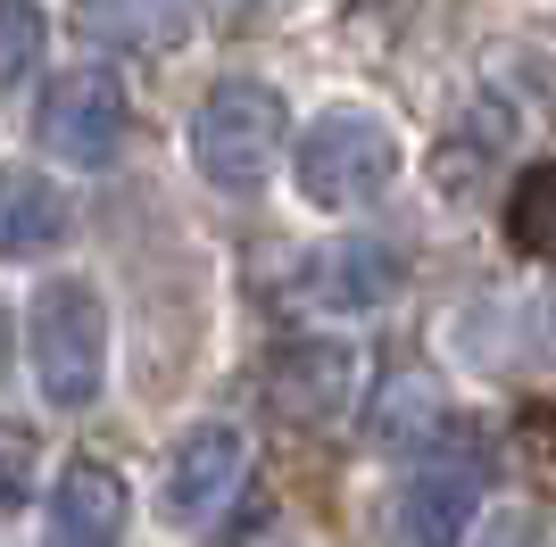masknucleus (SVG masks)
Wrapping results in <instances>:
<instances>
[{
	"label": "nucleus",
	"instance_id": "f257e3e1",
	"mask_svg": "<svg viewBox=\"0 0 556 547\" xmlns=\"http://www.w3.org/2000/svg\"><path fill=\"white\" fill-rule=\"evenodd\" d=\"M25 341H34V382H42L50 407H92L100 382H109V307L84 274H59L34 291V316H25Z\"/></svg>",
	"mask_w": 556,
	"mask_h": 547
},
{
	"label": "nucleus",
	"instance_id": "f03ea898",
	"mask_svg": "<svg viewBox=\"0 0 556 547\" xmlns=\"http://www.w3.org/2000/svg\"><path fill=\"white\" fill-rule=\"evenodd\" d=\"M282 141H291V116L275 84H216L191 116V166L216 191H257L282 166Z\"/></svg>",
	"mask_w": 556,
	"mask_h": 547
},
{
	"label": "nucleus",
	"instance_id": "7ed1b4c3",
	"mask_svg": "<svg viewBox=\"0 0 556 547\" xmlns=\"http://www.w3.org/2000/svg\"><path fill=\"white\" fill-rule=\"evenodd\" d=\"M291 175L316 207H374L399 175V141L366 109H325L291 150Z\"/></svg>",
	"mask_w": 556,
	"mask_h": 547
},
{
	"label": "nucleus",
	"instance_id": "20e7f679",
	"mask_svg": "<svg viewBox=\"0 0 556 547\" xmlns=\"http://www.w3.org/2000/svg\"><path fill=\"white\" fill-rule=\"evenodd\" d=\"M125 125H134V100H125V84L100 67H75L59 75V84L42 91V116H34V141H42L59 166H84V175H100V166L125 150Z\"/></svg>",
	"mask_w": 556,
	"mask_h": 547
},
{
	"label": "nucleus",
	"instance_id": "39448f33",
	"mask_svg": "<svg viewBox=\"0 0 556 547\" xmlns=\"http://www.w3.org/2000/svg\"><path fill=\"white\" fill-rule=\"evenodd\" d=\"M241 481H250V432H241V423H200V432H184L175 456H166L159 506H166V523L208 531L216 514L241 498Z\"/></svg>",
	"mask_w": 556,
	"mask_h": 547
},
{
	"label": "nucleus",
	"instance_id": "423d86ee",
	"mask_svg": "<svg viewBox=\"0 0 556 547\" xmlns=\"http://www.w3.org/2000/svg\"><path fill=\"white\" fill-rule=\"evenodd\" d=\"M357 341H332V332H307V341H282L275 365H266V390H275V415H291L300 432H325L341 423L349 398H357Z\"/></svg>",
	"mask_w": 556,
	"mask_h": 547
},
{
	"label": "nucleus",
	"instance_id": "0eeeda50",
	"mask_svg": "<svg viewBox=\"0 0 556 547\" xmlns=\"http://www.w3.org/2000/svg\"><path fill=\"white\" fill-rule=\"evenodd\" d=\"M300 282L332 316H366V307H382V298L407 282V257H399L391 241H374V232H349V241H325V250L307 257Z\"/></svg>",
	"mask_w": 556,
	"mask_h": 547
},
{
	"label": "nucleus",
	"instance_id": "6e6552de",
	"mask_svg": "<svg viewBox=\"0 0 556 547\" xmlns=\"http://www.w3.org/2000/svg\"><path fill=\"white\" fill-rule=\"evenodd\" d=\"M125 473L100 465V456H75L59 489H50V547H125Z\"/></svg>",
	"mask_w": 556,
	"mask_h": 547
},
{
	"label": "nucleus",
	"instance_id": "1a4fd4ad",
	"mask_svg": "<svg viewBox=\"0 0 556 547\" xmlns=\"http://www.w3.org/2000/svg\"><path fill=\"white\" fill-rule=\"evenodd\" d=\"M465 531H473V481L465 473L399 481L391 514H382V539L391 547H465Z\"/></svg>",
	"mask_w": 556,
	"mask_h": 547
},
{
	"label": "nucleus",
	"instance_id": "9d476101",
	"mask_svg": "<svg viewBox=\"0 0 556 547\" xmlns=\"http://www.w3.org/2000/svg\"><path fill=\"white\" fill-rule=\"evenodd\" d=\"M67 241V191L34 166H0V257H42Z\"/></svg>",
	"mask_w": 556,
	"mask_h": 547
},
{
	"label": "nucleus",
	"instance_id": "9b49d317",
	"mask_svg": "<svg viewBox=\"0 0 556 547\" xmlns=\"http://www.w3.org/2000/svg\"><path fill=\"white\" fill-rule=\"evenodd\" d=\"M200 17V0H75V25L109 50H175Z\"/></svg>",
	"mask_w": 556,
	"mask_h": 547
},
{
	"label": "nucleus",
	"instance_id": "f8f14e48",
	"mask_svg": "<svg viewBox=\"0 0 556 547\" xmlns=\"http://www.w3.org/2000/svg\"><path fill=\"white\" fill-rule=\"evenodd\" d=\"M448 432V390L424 373V365H399L391 382H382V398H374V448H432V440Z\"/></svg>",
	"mask_w": 556,
	"mask_h": 547
},
{
	"label": "nucleus",
	"instance_id": "ddd939ff",
	"mask_svg": "<svg viewBox=\"0 0 556 547\" xmlns=\"http://www.w3.org/2000/svg\"><path fill=\"white\" fill-rule=\"evenodd\" d=\"M507 241L540 266H556V150L540 166H523V182L507 191Z\"/></svg>",
	"mask_w": 556,
	"mask_h": 547
},
{
	"label": "nucleus",
	"instance_id": "4468645a",
	"mask_svg": "<svg viewBox=\"0 0 556 547\" xmlns=\"http://www.w3.org/2000/svg\"><path fill=\"white\" fill-rule=\"evenodd\" d=\"M42 42H50L42 0H0V84H25L42 67Z\"/></svg>",
	"mask_w": 556,
	"mask_h": 547
},
{
	"label": "nucleus",
	"instance_id": "2eb2a0df",
	"mask_svg": "<svg viewBox=\"0 0 556 547\" xmlns=\"http://www.w3.org/2000/svg\"><path fill=\"white\" fill-rule=\"evenodd\" d=\"M25 498H34V432L0 423V514L25 506Z\"/></svg>",
	"mask_w": 556,
	"mask_h": 547
},
{
	"label": "nucleus",
	"instance_id": "dca6fc26",
	"mask_svg": "<svg viewBox=\"0 0 556 547\" xmlns=\"http://www.w3.org/2000/svg\"><path fill=\"white\" fill-rule=\"evenodd\" d=\"M482 547H540V514H490Z\"/></svg>",
	"mask_w": 556,
	"mask_h": 547
},
{
	"label": "nucleus",
	"instance_id": "f3484780",
	"mask_svg": "<svg viewBox=\"0 0 556 547\" xmlns=\"http://www.w3.org/2000/svg\"><path fill=\"white\" fill-rule=\"evenodd\" d=\"M250 547H291V539H275V531H266V539H250Z\"/></svg>",
	"mask_w": 556,
	"mask_h": 547
},
{
	"label": "nucleus",
	"instance_id": "a211bd4d",
	"mask_svg": "<svg viewBox=\"0 0 556 547\" xmlns=\"http://www.w3.org/2000/svg\"><path fill=\"white\" fill-rule=\"evenodd\" d=\"M0 341H9V323H0Z\"/></svg>",
	"mask_w": 556,
	"mask_h": 547
}]
</instances>
